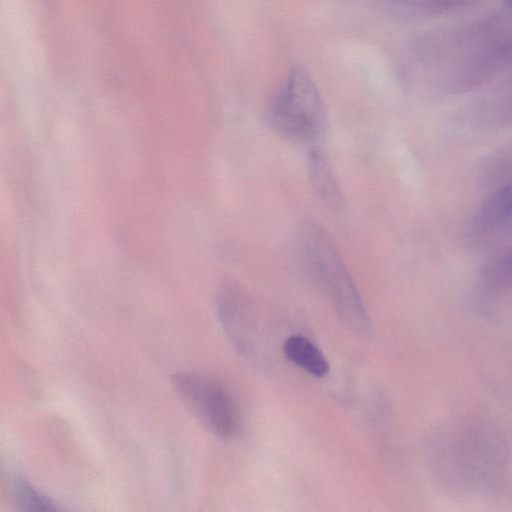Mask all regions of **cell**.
<instances>
[{
  "mask_svg": "<svg viewBox=\"0 0 512 512\" xmlns=\"http://www.w3.org/2000/svg\"><path fill=\"white\" fill-rule=\"evenodd\" d=\"M307 171L318 197L333 209L343 204V195L332 166L319 147H312L307 156Z\"/></svg>",
  "mask_w": 512,
  "mask_h": 512,
  "instance_id": "6",
  "label": "cell"
},
{
  "mask_svg": "<svg viewBox=\"0 0 512 512\" xmlns=\"http://www.w3.org/2000/svg\"><path fill=\"white\" fill-rule=\"evenodd\" d=\"M283 353L293 364L314 377L325 376L330 369L322 351L308 338L292 335L283 343Z\"/></svg>",
  "mask_w": 512,
  "mask_h": 512,
  "instance_id": "7",
  "label": "cell"
},
{
  "mask_svg": "<svg viewBox=\"0 0 512 512\" xmlns=\"http://www.w3.org/2000/svg\"><path fill=\"white\" fill-rule=\"evenodd\" d=\"M216 310L221 328L234 350L248 361H260V334L250 298L235 281L219 288Z\"/></svg>",
  "mask_w": 512,
  "mask_h": 512,
  "instance_id": "5",
  "label": "cell"
},
{
  "mask_svg": "<svg viewBox=\"0 0 512 512\" xmlns=\"http://www.w3.org/2000/svg\"><path fill=\"white\" fill-rule=\"evenodd\" d=\"M505 4L512 8V0H504Z\"/></svg>",
  "mask_w": 512,
  "mask_h": 512,
  "instance_id": "10",
  "label": "cell"
},
{
  "mask_svg": "<svg viewBox=\"0 0 512 512\" xmlns=\"http://www.w3.org/2000/svg\"><path fill=\"white\" fill-rule=\"evenodd\" d=\"M12 497L18 509L23 511H51L57 507L49 498L41 494L25 478L16 476L12 480Z\"/></svg>",
  "mask_w": 512,
  "mask_h": 512,
  "instance_id": "8",
  "label": "cell"
},
{
  "mask_svg": "<svg viewBox=\"0 0 512 512\" xmlns=\"http://www.w3.org/2000/svg\"><path fill=\"white\" fill-rule=\"evenodd\" d=\"M439 434L431 445L432 467L442 473L461 476L473 487L500 472L504 452L495 431L487 425L468 423Z\"/></svg>",
  "mask_w": 512,
  "mask_h": 512,
  "instance_id": "2",
  "label": "cell"
},
{
  "mask_svg": "<svg viewBox=\"0 0 512 512\" xmlns=\"http://www.w3.org/2000/svg\"><path fill=\"white\" fill-rule=\"evenodd\" d=\"M270 123L283 137L312 142L324 130L326 115L313 78L301 66L293 68L274 99Z\"/></svg>",
  "mask_w": 512,
  "mask_h": 512,
  "instance_id": "3",
  "label": "cell"
},
{
  "mask_svg": "<svg viewBox=\"0 0 512 512\" xmlns=\"http://www.w3.org/2000/svg\"><path fill=\"white\" fill-rule=\"evenodd\" d=\"M512 214V180L492 195L480 213L482 226L491 227L505 221Z\"/></svg>",
  "mask_w": 512,
  "mask_h": 512,
  "instance_id": "9",
  "label": "cell"
},
{
  "mask_svg": "<svg viewBox=\"0 0 512 512\" xmlns=\"http://www.w3.org/2000/svg\"><path fill=\"white\" fill-rule=\"evenodd\" d=\"M297 251L305 274L345 326L360 336L370 334L368 311L328 232L315 221H305L298 230Z\"/></svg>",
  "mask_w": 512,
  "mask_h": 512,
  "instance_id": "1",
  "label": "cell"
},
{
  "mask_svg": "<svg viewBox=\"0 0 512 512\" xmlns=\"http://www.w3.org/2000/svg\"><path fill=\"white\" fill-rule=\"evenodd\" d=\"M171 385L184 406L208 431L225 439L239 432V410L221 384L200 375L178 372L172 375Z\"/></svg>",
  "mask_w": 512,
  "mask_h": 512,
  "instance_id": "4",
  "label": "cell"
}]
</instances>
